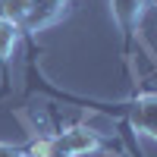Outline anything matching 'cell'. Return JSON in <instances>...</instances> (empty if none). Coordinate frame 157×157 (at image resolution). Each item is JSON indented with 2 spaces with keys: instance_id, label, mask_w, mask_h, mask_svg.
I'll use <instances>...</instances> for the list:
<instances>
[{
  "instance_id": "1",
  "label": "cell",
  "mask_w": 157,
  "mask_h": 157,
  "mask_svg": "<svg viewBox=\"0 0 157 157\" xmlns=\"http://www.w3.org/2000/svg\"><path fill=\"white\" fill-rule=\"evenodd\" d=\"M54 148L57 154L63 157H85L98 148V132L94 129H88V126H75V129H66L63 135L54 138Z\"/></svg>"
},
{
  "instance_id": "2",
  "label": "cell",
  "mask_w": 157,
  "mask_h": 157,
  "mask_svg": "<svg viewBox=\"0 0 157 157\" xmlns=\"http://www.w3.org/2000/svg\"><path fill=\"white\" fill-rule=\"evenodd\" d=\"M132 123H135L138 132H145V135L157 138V94H148V98H141V101H138Z\"/></svg>"
},
{
  "instance_id": "3",
  "label": "cell",
  "mask_w": 157,
  "mask_h": 157,
  "mask_svg": "<svg viewBox=\"0 0 157 157\" xmlns=\"http://www.w3.org/2000/svg\"><path fill=\"white\" fill-rule=\"evenodd\" d=\"M145 6H148V0H113V13L120 19V25H126V29H132L141 19Z\"/></svg>"
},
{
  "instance_id": "4",
  "label": "cell",
  "mask_w": 157,
  "mask_h": 157,
  "mask_svg": "<svg viewBox=\"0 0 157 157\" xmlns=\"http://www.w3.org/2000/svg\"><path fill=\"white\" fill-rule=\"evenodd\" d=\"M35 6V0H0V19H10V22H22L29 19V13Z\"/></svg>"
},
{
  "instance_id": "5",
  "label": "cell",
  "mask_w": 157,
  "mask_h": 157,
  "mask_svg": "<svg viewBox=\"0 0 157 157\" xmlns=\"http://www.w3.org/2000/svg\"><path fill=\"white\" fill-rule=\"evenodd\" d=\"M19 44V25L10 19H0V60H10Z\"/></svg>"
},
{
  "instance_id": "6",
  "label": "cell",
  "mask_w": 157,
  "mask_h": 157,
  "mask_svg": "<svg viewBox=\"0 0 157 157\" xmlns=\"http://www.w3.org/2000/svg\"><path fill=\"white\" fill-rule=\"evenodd\" d=\"M54 154H57L54 138H47V135H38L29 145V151H25V157H54Z\"/></svg>"
}]
</instances>
